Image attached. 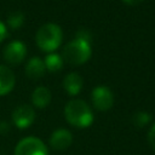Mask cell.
Returning <instances> with one entry per match:
<instances>
[{
    "label": "cell",
    "mask_w": 155,
    "mask_h": 155,
    "mask_svg": "<svg viewBox=\"0 0 155 155\" xmlns=\"http://www.w3.org/2000/svg\"><path fill=\"white\" fill-rule=\"evenodd\" d=\"M67 121L79 128L88 127L93 122V114L86 102L81 99H71L64 108Z\"/></svg>",
    "instance_id": "obj_1"
},
{
    "label": "cell",
    "mask_w": 155,
    "mask_h": 155,
    "mask_svg": "<svg viewBox=\"0 0 155 155\" xmlns=\"http://www.w3.org/2000/svg\"><path fill=\"white\" fill-rule=\"evenodd\" d=\"M91 53H92L91 42L75 38V40L68 42L63 47L62 59L67 62L68 64L80 65V64L86 63L90 59Z\"/></svg>",
    "instance_id": "obj_2"
},
{
    "label": "cell",
    "mask_w": 155,
    "mask_h": 155,
    "mask_svg": "<svg viewBox=\"0 0 155 155\" xmlns=\"http://www.w3.org/2000/svg\"><path fill=\"white\" fill-rule=\"evenodd\" d=\"M35 39L42 51L53 53L62 44V29L54 23H46L39 28Z\"/></svg>",
    "instance_id": "obj_3"
},
{
    "label": "cell",
    "mask_w": 155,
    "mask_h": 155,
    "mask_svg": "<svg viewBox=\"0 0 155 155\" xmlns=\"http://www.w3.org/2000/svg\"><path fill=\"white\" fill-rule=\"evenodd\" d=\"M15 155H48V150L40 138L25 137L16 145Z\"/></svg>",
    "instance_id": "obj_4"
},
{
    "label": "cell",
    "mask_w": 155,
    "mask_h": 155,
    "mask_svg": "<svg viewBox=\"0 0 155 155\" xmlns=\"http://www.w3.org/2000/svg\"><path fill=\"white\" fill-rule=\"evenodd\" d=\"M92 103L96 109L101 111L109 110L114 104V96L113 92L107 86H97L92 91Z\"/></svg>",
    "instance_id": "obj_5"
},
{
    "label": "cell",
    "mask_w": 155,
    "mask_h": 155,
    "mask_svg": "<svg viewBox=\"0 0 155 155\" xmlns=\"http://www.w3.org/2000/svg\"><path fill=\"white\" fill-rule=\"evenodd\" d=\"M27 54V47L22 41H11L4 50V58L12 65L19 64Z\"/></svg>",
    "instance_id": "obj_6"
},
{
    "label": "cell",
    "mask_w": 155,
    "mask_h": 155,
    "mask_svg": "<svg viewBox=\"0 0 155 155\" xmlns=\"http://www.w3.org/2000/svg\"><path fill=\"white\" fill-rule=\"evenodd\" d=\"M35 120V111L30 105H19L12 113V121L18 128L29 127Z\"/></svg>",
    "instance_id": "obj_7"
},
{
    "label": "cell",
    "mask_w": 155,
    "mask_h": 155,
    "mask_svg": "<svg viewBox=\"0 0 155 155\" xmlns=\"http://www.w3.org/2000/svg\"><path fill=\"white\" fill-rule=\"evenodd\" d=\"M73 143V134L65 128L56 130L50 137V144L56 150H65Z\"/></svg>",
    "instance_id": "obj_8"
},
{
    "label": "cell",
    "mask_w": 155,
    "mask_h": 155,
    "mask_svg": "<svg viewBox=\"0 0 155 155\" xmlns=\"http://www.w3.org/2000/svg\"><path fill=\"white\" fill-rule=\"evenodd\" d=\"M16 84V78L13 71L5 67L0 65V96H5L10 93Z\"/></svg>",
    "instance_id": "obj_9"
},
{
    "label": "cell",
    "mask_w": 155,
    "mask_h": 155,
    "mask_svg": "<svg viewBox=\"0 0 155 155\" xmlns=\"http://www.w3.org/2000/svg\"><path fill=\"white\" fill-rule=\"evenodd\" d=\"M46 71L45 68V63L41 58L39 57H33L28 61L27 65H25V74L29 79L33 80H38L40 79Z\"/></svg>",
    "instance_id": "obj_10"
},
{
    "label": "cell",
    "mask_w": 155,
    "mask_h": 155,
    "mask_svg": "<svg viewBox=\"0 0 155 155\" xmlns=\"http://www.w3.org/2000/svg\"><path fill=\"white\" fill-rule=\"evenodd\" d=\"M82 78L78 73H69L63 80V87L70 96H76L82 88Z\"/></svg>",
    "instance_id": "obj_11"
},
{
    "label": "cell",
    "mask_w": 155,
    "mask_h": 155,
    "mask_svg": "<svg viewBox=\"0 0 155 155\" xmlns=\"http://www.w3.org/2000/svg\"><path fill=\"white\" fill-rule=\"evenodd\" d=\"M31 102L36 108H46L51 102V92L45 86H39L31 93Z\"/></svg>",
    "instance_id": "obj_12"
},
{
    "label": "cell",
    "mask_w": 155,
    "mask_h": 155,
    "mask_svg": "<svg viewBox=\"0 0 155 155\" xmlns=\"http://www.w3.org/2000/svg\"><path fill=\"white\" fill-rule=\"evenodd\" d=\"M44 63H45L46 70H48L51 73H57L63 67V59L57 53H50V54H47L46 58H45V61H44Z\"/></svg>",
    "instance_id": "obj_13"
},
{
    "label": "cell",
    "mask_w": 155,
    "mask_h": 155,
    "mask_svg": "<svg viewBox=\"0 0 155 155\" xmlns=\"http://www.w3.org/2000/svg\"><path fill=\"white\" fill-rule=\"evenodd\" d=\"M24 23V15L19 11L12 12L8 17H7V24L12 28V29H18L23 25Z\"/></svg>",
    "instance_id": "obj_14"
},
{
    "label": "cell",
    "mask_w": 155,
    "mask_h": 155,
    "mask_svg": "<svg viewBox=\"0 0 155 155\" xmlns=\"http://www.w3.org/2000/svg\"><path fill=\"white\" fill-rule=\"evenodd\" d=\"M150 120H151V115L147 111H138L132 117V122L137 127H143V126L148 125L150 122Z\"/></svg>",
    "instance_id": "obj_15"
},
{
    "label": "cell",
    "mask_w": 155,
    "mask_h": 155,
    "mask_svg": "<svg viewBox=\"0 0 155 155\" xmlns=\"http://www.w3.org/2000/svg\"><path fill=\"white\" fill-rule=\"evenodd\" d=\"M148 142H149V145L155 150V124L150 127L148 132Z\"/></svg>",
    "instance_id": "obj_16"
},
{
    "label": "cell",
    "mask_w": 155,
    "mask_h": 155,
    "mask_svg": "<svg viewBox=\"0 0 155 155\" xmlns=\"http://www.w3.org/2000/svg\"><path fill=\"white\" fill-rule=\"evenodd\" d=\"M6 36H7V29H6L5 24L0 21V42H1Z\"/></svg>",
    "instance_id": "obj_17"
},
{
    "label": "cell",
    "mask_w": 155,
    "mask_h": 155,
    "mask_svg": "<svg viewBox=\"0 0 155 155\" xmlns=\"http://www.w3.org/2000/svg\"><path fill=\"white\" fill-rule=\"evenodd\" d=\"M10 130V126L5 121H0V133H6Z\"/></svg>",
    "instance_id": "obj_18"
},
{
    "label": "cell",
    "mask_w": 155,
    "mask_h": 155,
    "mask_svg": "<svg viewBox=\"0 0 155 155\" xmlns=\"http://www.w3.org/2000/svg\"><path fill=\"white\" fill-rule=\"evenodd\" d=\"M122 1L127 5H131V6H134V5H138V4L143 2V0H122Z\"/></svg>",
    "instance_id": "obj_19"
}]
</instances>
